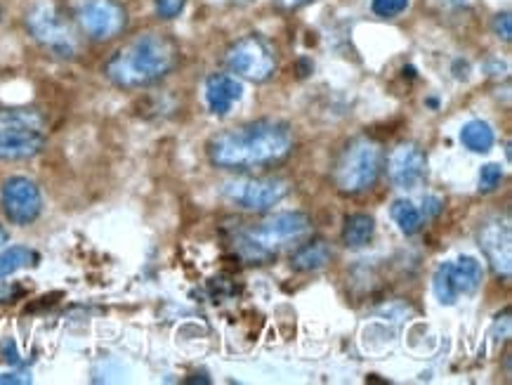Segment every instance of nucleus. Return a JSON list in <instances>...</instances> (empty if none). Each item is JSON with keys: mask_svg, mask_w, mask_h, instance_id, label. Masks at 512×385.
Returning <instances> with one entry per match:
<instances>
[{"mask_svg": "<svg viewBox=\"0 0 512 385\" xmlns=\"http://www.w3.org/2000/svg\"><path fill=\"white\" fill-rule=\"evenodd\" d=\"M208 161L232 173L277 166L293 152V130L284 121L260 119L210 137Z\"/></svg>", "mask_w": 512, "mask_h": 385, "instance_id": "obj_1", "label": "nucleus"}, {"mask_svg": "<svg viewBox=\"0 0 512 385\" xmlns=\"http://www.w3.org/2000/svg\"><path fill=\"white\" fill-rule=\"evenodd\" d=\"M177 64V45L163 34H142L118 48L104 64V76L121 90L149 88Z\"/></svg>", "mask_w": 512, "mask_h": 385, "instance_id": "obj_2", "label": "nucleus"}, {"mask_svg": "<svg viewBox=\"0 0 512 385\" xmlns=\"http://www.w3.org/2000/svg\"><path fill=\"white\" fill-rule=\"evenodd\" d=\"M312 234V220L307 213L286 211L248 227L234 239L236 256L248 265H267L288 246L298 244Z\"/></svg>", "mask_w": 512, "mask_h": 385, "instance_id": "obj_3", "label": "nucleus"}, {"mask_svg": "<svg viewBox=\"0 0 512 385\" xmlns=\"http://www.w3.org/2000/svg\"><path fill=\"white\" fill-rule=\"evenodd\" d=\"M383 171V149L371 137H357L343 149L336 163V187L343 194H364Z\"/></svg>", "mask_w": 512, "mask_h": 385, "instance_id": "obj_4", "label": "nucleus"}, {"mask_svg": "<svg viewBox=\"0 0 512 385\" xmlns=\"http://www.w3.org/2000/svg\"><path fill=\"white\" fill-rule=\"evenodd\" d=\"M26 29L34 41L59 60H74L78 55V38L69 19L50 0H41L26 15Z\"/></svg>", "mask_w": 512, "mask_h": 385, "instance_id": "obj_5", "label": "nucleus"}, {"mask_svg": "<svg viewBox=\"0 0 512 385\" xmlns=\"http://www.w3.org/2000/svg\"><path fill=\"white\" fill-rule=\"evenodd\" d=\"M291 192V182L277 175H265V178H234L222 185V197L236 208L253 213L272 211Z\"/></svg>", "mask_w": 512, "mask_h": 385, "instance_id": "obj_6", "label": "nucleus"}, {"mask_svg": "<svg viewBox=\"0 0 512 385\" xmlns=\"http://www.w3.org/2000/svg\"><path fill=\"white\" fill-rule=\"evenodd\" d=\"M225 64L232 74L251 83H267L277 74V55L258 34H248L229 45Z\"/></svg>", "mask_w": 512, "mask_h": 385, "instance_id": "obj_7", "label": "nucleus"}, {"mask_svg": "<svg viewBox=\"0 0 512 385\" xmlns=\"http://www.w3.org/2000/svg\"><path fill=\"white\" fill-rule=\"evenodd\" d=\"M76 22L90 41L104 43L121 36L128 26V12L118 0H81Z\"/></svg>", "mask_w": 512, "mask_h": 385, "instance_id": "obj_8", "label": "nucleus"}, {"mask_svg": "<svg viewBox=\"0 0 512 385\" xmlns=\"http://www.w3.org/2000/svg\"><path fill=\"white\" fill-rule=\"evenodd\" d=\"M0 204H3L5 218L12 225H34L43 213L41 187L24 175H12L0 187Z\"/></svg>", "mask_w": 512, "mask_h": 385, "instance_id": "obj_9", "label": "nucleus"}, {"mask_svg": "<svg viewBox=\"0 0 512 385\" xmlns=\"http://www.w3.org/2000/svg\"><path fill=\"white\" fill-rule=\"evenodd\" d=\"M387 178L397 189H418L428 178V156L416 142H402L387 156Z\"/></svg>", "mask_w": 512, "mask_h": 385, "instance_id": "obj_10", "label": "nucleus"}, {"mask_svg": "<svg viewBox=\"0 0 512 385\" xmlns=\"http://www.w3.org/2000/svg\"><path fill=\"white\" fill-rule=\"evenodd\" d=\"M479 249L484 251V256L494 267L496 274H501L503 279H510L512 272V234L510 223L501 218H491L482 225V230L477 234Z\"/></svg>", "mask_w": 512, "mask_h": 385, "instance_id": "obj_11", "label": "nucleus"}, {"mask_svg": "<svg viewBox=\"0 0 512 385\" xmlns=\"http://www.w3.org/2000/svg\"><path fill=\"white\" fill-rule=\"evenodd\" d=\"M45 149L43 128L5 126L0 128V161L34 159Z\"/></svg>", "mask_w": 512, "mask_h": 385, "instance_id": "obj_12", "label": "nucleus"}, {"mask_svg": "<svg viewBox=\"0 0 512 385\" xmlns=\"http://www.w3.org/2000/svg\"><path fill=\"white\" fill-rule=\"evenodd\" d=\"M241 97H244V86L236 76L210 74L206 78V102L215 116H227Z\"/></svg>", "mask_w": 512, "mask_h": 385, "instance_id": "obj_13", "label": "nucleus"}, {"mask_svg": "<svg viewBox=\"0 0 512 385\" xmlns=\"http://www.w3.org/2000/svg\"><path fill=\"white\" fill-rule=\"evenodd\" d=\"M333 253L328 249L326 241L321 239H314V241H307V244L298 246L295 253L291 256V267L298 272H305V274H312V272H321L324 267H328L331 263Z\"/></svg>", "mask_w": 512, "mask_h": 385, "instance_id": "obj_14", "label": "nucleus"}, {"mask_svg": "<svg viewBox=\"0 0 512 385\" xmlns=\"http://www.w3.org/2000/svg\"><path fill=\"white\" fill-rule=\"evenodd\" d=\"M449 270L458 296H470V293H475L479 286H482L484 267L477 258L461 256L456 263H449Z\"/></svg>", "mask_w": 512, "mask_h": 385, "instance_id": "obj_15", "label": "nucleus"}, {"mask_svg": "<svg viewBox=\"0 0 512 385\" xmlns=\"http://www.w3.org/2000/svg\"><path fill=\"white\" fill-rule=\"evenodd\" d=\"M376 234V220L366 213H354L343 225V244L347 249H366Z\"/></svg>", "mask_w": 512, "mask_h": 385, "instance_id": "obj_16", "label": "nucleus"}, {"mask_svg": "<svg viewBox=\"0 0 512 385\" xmlns=\"http://www.w3.org/2000/svg\"><path fill=\"white\" fill-rule=\"evenodd\" d=\"M461 142H463V147L470 149L472 154H487V152H491V147H494L496 133L487 121L475 119V121H468L463 126Z\"/></svg>", "mask_w": 512, "mask_h": 385, "instance_id": "obj_17", "label": "nucleus"}, {"mask_svg": "<svg viewBox=\"0 0 512 385\" xmlns=\"http://www.w3.org/2000/svg\"><path fill=\"white\" fill-rule=\"evenodd\" d=\"M38 260H41V256L29 246H10V249L0 251V279L24 270V267L36 265Z\"/></svg>", "mask_w": 512, "mask_h": 385, "instance_id": "obj_18", "label": "nucleus"}, {"mask_svg": "<svg viewBox=\"0 0 512 385\" xmlns=\"http://www.w3.org/2000/svg\"><path fill=\"white\" fill-rule=\"evenodd\" d=\"M390 215H392V220H395V225L406 234V237L418 234L420 227H423V220H425L423 213H420V208L409 199H397L390 208Z\"/></svg>", "mask_w": 512, "mask_h": 385, "instance_id": "obj_19", "label": "nucleus"}, {"mask_svg": "<svg viewBox=\"0 0 512 385\" xmlns=\"http://www.w3.org/2000/svg\"><path fill=\"white\" fill-rule=\"evenodd\" d=\"M432 289H435V296L442 305H454L458 298V291L454 286V279H451V270L449 263H442L437 267L435 277H432Z\"/></svg>", "mask_w": 512, "mask_h": 385, "instance_id": "obj_20", "label": "nucleus"}, {"mask_svg": "<svg viewBox=\"0 0 512 385\" xmlns=\"http://www.w3.org/2000/svg\"><path fill=\"white\" fill-rule=\"evenodd\" d=\"M5 126H26V128H43V116L34 109H0V128Z\"/></svg>", "mask_w": 512, "mask_h": 385, "instance_id": "obj_21", "label": "nucleus"}, {"mask_svg": "<svg viewBox=\"0 0 512 385\" xmlns=\"http://www.w3.org/2000/svg\"><path fill=\"white\" fill-rule=\"evenodd\" d=\"M501 182H503V168L498 166V163H487V166H482V171H479V192L482 194L496 192Z\"/></svg>", "mask_w": 512, "mask_h": 385, "instance_id": "obj_22", "label": "nucleus"}, {"mask_svg": "<svg viewBox=\"0 0 512 385\" xmlns=\"http://www.w3.org/2000/svg\"><path fill=\"white\" fill-rule=\"evenodd\" d=\"M411 0H373V15L380 19H395L406 12Z\"/></svg>", "mask_w": 512, "mask_h": 385, "instance_id": "obj_23", "label": "nucleus"}, {"mask_svg": "<svg viewBox=\"0 0 512 385\" xmlns=\"http://www.w3.org/2000/svg\"><path fill=\"white\" fill-rule=\"evenodd\" d=\"M154 8H156V15L170 22V19L180 17L182 12H185L187 0H154Z\"/></svg>", "mask_w": 512, "mask_h": 385, "instance_id": "obj_24", "label": "nucleus"}, {"mask_svg": "<svg viewBox=\"0 0 512 385\" xmlns=\"http://www.w3.org/2000/svg\"><path fill=\"white\" fill-rule=\"evenodd\" d=\"M491 29H494V34L501 38L503 43H510L512 41V17H510V12H501V15H496L494 24H491Z\"/></svg>", "mask_w": 512, "mask_h": 385, "instance_id": "obj_25", "label": "nucleus"}, {"mask_svg": "<svg viewBox=\"0 0 512 385\" xmlns=\"http://www.w3.org/2000/svg\"><path fill=\"white\" fill-rule=\"evenodd\" d=\"M314 3V0H277V8L281 10H298V8H305V5Z\"/></svg>", "mask_w": 512, "mask_h": 385, "instance_id": "obj_26", "label": "nucleus"}, {"mask_svg": "<svg viewBox=\"0 0 512 385\" xmlns=\"http://www.w3.org/2000/svg\"><path fill=\"white\" fill-rule=\"evenodd\" d=\"M423 206H428V211H420V213H423V218H430V215H437L439 211H442V201L435 199V197L425 199Z\"/></svg>", "mask_w": 512, "mask_h": 385, "instance_id": "obj_27", "label": "nucleus"}, {"mask_svg": "<svg viewBox=\"0 0 512 385\" xmlns=\"http://www.w3.org/2000/svg\"><path fill=\"white\" fill-rule=\"evenodd\" d=\"M0 383L22 385V383H31V378L24 376V374H0Z\"/></svg>", "mask_w": 512, "mask_h": 385, "instance_id": "obj_28", "label": "nucleus"}, {"mask_svg": "<svg viewBox=\"0 0 512 385\" xmlns=\"http://www.w3.org/2000/svg\"><path fill=\"white\" fill-rule=\"evenodd\" d=\"M12 293H15V291H12L10 286H3V284H0V303H5V300H10V298H12Z\"/></svg>", "mask_w": 512, "mask_h": 385, "instance_id": "obj_29", "label": "nucleus"}, {"mask_svg": "<svg viewBox=\"0 0 512 385\" xmlns=\"http://www.w3.org/2000/svg\"><path fill=\"white\" fill-rule=\"evenodd\" d=\"M8 239H10V234H8V230H5L3 225H0V246L3 244H8Z\"/></svg>", "mask_w": 512, "mask_h": 385, "instance_id": "obj_30", "label": "nucleus"}, {"mask_svg": "<svg viewBox=\"0 0 512 385\" xmlns=\"http://www.w3.org/2000/svg\"><path fill=\"white\" fill-rule=\"evenodd\" d=\"M0 19H3V10H0Z\"/></svg>", "mask_w": 512, "mask_h": 385, "instance_id": "obj_31", "label": "nucleus"}]
</instances>
